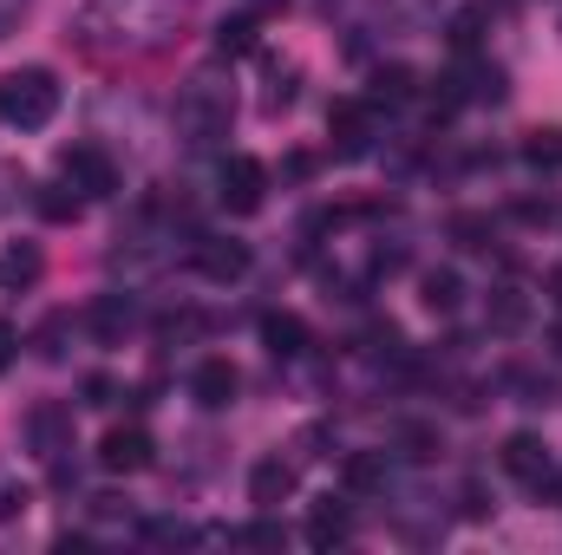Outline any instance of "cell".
Instances as JSON below:
<instances>
[{
  "instance_id": "1",
  "label": "cell",
  "mask_w": 562,
  "mask_h": 555,
  "mask_svg": "<svg viewBox=\"0 0 562 555\" xmlns=\"http://www.w3.org/2000/svg\"><path fill=\"white\" fill-rule=\"evenodd\" d=\"M190 20V0H86L72 20V46L92 59H144L164 53Z\"/></svg>"
},
{
  "instance_id": "2",
  "label": "cell",
  "mask_w": 562,
  "mask_h": 555,
  "mask_svg": "<svg viewBox=\"0 0 562 555\" xmlns=\"http://www.w3.org/2000/svg\"><path fill=\"white\" fill-rule=\"evenodd\" d=\"M236 125V86L216 72H190L177 86V138L190 150H216Z\"/></svg>"
},
{
  "instance_id": "3",
  "label": "cell",
  "mask_w": 562,
  "mask_h": 555,
  "mask_svg": "<svg viewBox=\"0 0 562 555\" xmlns=\"http://www.w3.org/2000/svg\"><path fill=\"white\" fill-rule=\"evenodd\" d=\"M59 99H66V86H59L53 66H13V72H0V125L7 132H46L59 118Z\"/></svg>"
},
{
  "instance_id": "4",
  "label": "cell",
  "mask_w": 562,
  "mask_h": 555,
  "mask_svg": "<svg viewBox=\"0 0 562 555\" xmlns=\"http://www.w3.org/2000/svg\"><path fill=\"white\" fill-rule=\"evenodd\" d=\"M216 203H223L229 216H256V209L269 203V163L249 157V150L223 157V170H216Z\"/></svg>"
},
{
  "instance_id": "5",
  "label": "cell",
  "mask_w": 562,
  "mask_h": 555,
  "mask_svg": "<svg viewBox=\"0 0 562 555\" xmlns=\"http://www.w3.org/2000/svg\"><path fill=\"white\" fill-rule=\"evenodd\" d=\"M497 464H504L524 490H537V497H550V484H557V451H550L537 431H510L504 451H497Z\"/></svg>"
},
{
  "instance_id": "6",
  "label": "cell",
  "mask_w": 562,
  "mask_h": 555,
  "mask_svg": "<svg viewBox=\"0 0 562 555\" xmlns=\"http://www.w3.org/2000/svg\"><path fill=\"white\" fill-rule=\"evenodd\" d=\"M59 177H66L72 190H86V203H99V196L119 190V163H112L105 144H66V150H59Z\"/></svg>"
},
{
  "instance_id": "7",
  "label": "cell",
  "mask_w": 562,
  "mask_h": 555,
  "mask_svg": "<svg viewBox=\"0 0 562 555\" xmlns=\"http://www.w3.org/2000/svg\"><path fill=\"white\" fill-rule=\"evenodd\" d=\"M327 150L340 163H353V157L373 150V99H334L327 105Z\"/></svg>"
},
{
  "instance_id": "8",
  "label": "cell",
  "mask_w": 562,
  "mask_h": 555,
  "mask_svg": "<svg viewBox=\"0 0 562 555\" xmlns=\"http://www.w3.org/2000/svg\"><path fill=\"white\" fill-rule=\"evenodd\" d=\"M190 269L203 281H216V287H229V281L249 275V242H236V236H196L190 242Z\"/></svg>"
},
{
  "instance_id": "9",
  "label": "cell",
  "mask_w": 562,
  "mask_h": 555,
  "mask_svg": "<svg viewBox=\"0 0 562 555\" xmlns=\"http://www.w3.org/2000/svg\"><path fill=\"white\" fill-rule=\"evenodd\" d=\"M294 490H301V464H294V457L269 451V457L249 464V503H256V510H281V503H294Z\"/></svg>"
},
{
  "instance_id": "10",
  "label": "cell",
  "mask_w": 562,
  "mask_h": 555,
  "mask_svg": "<svg viewBox=\"0 0 562 555\" xmlns=\"http://www.w3.org/2000/svg\"><path fill=\"white\" fill-rule=\"evenodd\" d=\"M79 327H86L99 347H119V340L138 327V307H132V294H119V287H112V294H92L86 314H79Z\"/></svg>"
},
{
  "instance_id": "11",
  "label": "cell",
  "mask_w": 562,
  "mask_h": 555,
  "mask_svg": "<svg viewBox=\"0 0 562 555\" xmlns=\"http://www.w3.org/2000/svg\"><path fill=\"white\" fill-rule=\"evenodd\" d=\"M236 393H243L236 360H223V353L196 360V373H190V399H196L203 412H229V406H236Z\"/></svg>"
},
{
  "instance_id": "12",
  "label": "cell",
  "mask_w": 562,
  "mask_h": 555,
  "mask_svg": "<svg viewBox=\"0 0 562 555\" xmlns=\"http://www.w3.org/2000/svg\"><path fill=\"white\" fill-rule=\"evenodd\" d=\"M20 431H26V451H33V457H59V451H72V406L40 399Z\"/></svg>"
},
{
  "instance_id": "13",
  "label": "cell",
  "mask_w": 562,
  "mask_h": 555,
  "mask_svg": "<svg viewBox=\"0 0 562 555\" xmlns=\"http://www.w3.org/2000/svg\"><path fill=\"white\" fill-rule=\"evenodd\" d=\"M150 431L144 424H112L105 438H99V471H112V477H138L144 464H150Z\"/></svg>"
},
{
  "instance_id": "14",
  "label": "cell",
  "mask_w": 562,
  "mask_h": 555,
  "mask_svg": "<svg viewBox=\"0 0 562 555\" xmlns=\"http://www.w3.org/2000/svg\"><path fill=\"white\" fill-rule=\"evenodd\" d=\"M451 92H458L464 105H504V99H510V72H504L497 59H477V53H471V66L451 79Z\"/></svg>"
},
{
  "instance_id": "15",
  "label": "cell",
  "mask_w": 562,
  "mask_h": 555,
  "mask_svg": "<svg viewBox=\"0 0 562 555\" xmlns=\"http://www.w3.org/2000/svg\"><path fill=\"white\" fill-rule=\"evenodd\" d=\"M386 477H393V451H347L340 457V490L347 497H373V490H386Z\"/></svg>"
},
{
  "instance_id": "16",
  "label": "cell",
  "mask_w": 562,
  "mask_h": 555,
  "mask_svg": "<svg viewBox=\"0 0 562 555\" xmlns=\"http://www.w3.org/2000/svg\"><path fill=\"white\" fill-rule=\"evenodd\" d=\"M307 550H340L347 536H353V510H347V497H321L314 510H307Z\"/></svg>"
},
{
  "instance_id": "17",
  "label": "cell",
  "mask_w": 562,
  "mask_h": 555,
  "mask_svg": "<svg viewBox=\"0 0 562 555\" xmlns=\"http://www.w3.org/2000/svg\"><path fill=\"white\" fill-rule=\"evenodd\" d=\"M262 347H269L276 360H301V353L314 347V333H307V320H301L294 307H269V314H262Z\"/></svg>"
},
{
  "instance_id": "18",
  "label": "cell",
  "mask_w": 562,
  "mask_h": 555,
  "mask_svg": "<svg viewBox=\"0 0 562 555\" xmlns=\"http://www.w3.org/2000/svg\"><path fill=\"white\" fill-rule=\"evenodd\" d=\"M484 327H491V333H504V340H510V333H524V327H530V294H524L517 281L491 287V301H484Z\"/></svg>"
},
{
  "instance_id": "19",
  "label": "cell",
  "mask_w": 562,
  "mask_h": 555,
  "mask_svg": "<svg viewBox=\"0 0 562 555\" xmlns=\"http://www.w3.org/2000/svg\"><path fill=\"white\" fill-rule=\"evenodd\" d=\"M294 99H301V66H294V59H276V53H262V112L281 118Z\"/></svg>"
},
{
  "instance_id": "20",
  "label": "cell",
  "mask_w": 562,
  "mask_h": 555,
  "mask_svg": "<svg viewBox=\"0 0 562 555\" xmlns=\"http://www.w3.org/2000/svg\"><path fill=\"white\" fill-rule=\"evenodd\" d=\"M33 209H40L46 223H59V229H66V223H79V216H86V190H72L66 177H59V183H40V190H33Z\"/></svg>"
},
{
  "instance_id": "21",
  "label": "cell",
  "mask_w": 562,
  "mask_h": 555,
  "mask_svg": "<svg viewBox=\"0 0 562 555\" xmlns=\"http://www.w3.org/2000/svg\"><path fill=\"white\" fill-rule=\"evenodd\" d=\"M484 26H491V7H458V13L445 20V46L471 59V53L484 46Z\"/></svg>"
},
{
  "instance_id": "22",
  "label": "cell",
  "mask_w": 562,
  "mask_h": 555,
  "mask_svg": "<svg viewBox=\"0 0 562 555\" xmlns=\"http://www.w3.org/2000/svg\"><path fill=\"white\" fill-rule=\"evenodd\" d=\"M40 275H46L40 242H7V256H0V287H33Z\"/></svg>"
},
{
  "instance_id": "23",
  "label": "cell",
  "mask_w": 562,
  "mask_h": 555,
  "mask_svg": "<svg viewBox=\"0 0 562 555\" xmlns=\"http://www.w3.org/2000/svg\"><path fill=\"white\" fill-rule=\"evenodd\" d=\"M393 444H400V457H413V464H431V457L445 451L438 424H425V418H400V424H393Z\"/></svg>"
},
{
  "instance_id": "24",
  "label": "cell",
  "mask_w": 562,
  "mask_h": 555,
  "mask_svg": "<svg viewBox=\"0 0 562 555\" xmlns=\"http://www.w3.org/2000/svg\"><path fill=\"white\" fill-rule=\"evenodd\" d=\"M419 301L431 314H458V301H464V275L458 269H425L419 275Z\"/></svg>"
},
{
  "instance_id": "25",
  "label": "cell",
  "mask_w": 562,
  "mask_h": 555,
  "mask_svg": "<svg viewBox=\"0 0 562 555\" xmlns=\"http://www.w3.org/2000/svg\"><path fill=\"white\" fill-rule=\"evenodd\" d=\"M413 92H419V72H413V66H380L367 99H373V105H406Z\"/></svg>"
},
{
  "instance_id": "26",
  "label": "cell",
  "mask_w": 562,
  "mask_h": 555,
  "mask_svg": "<svg viewBox=\"0 0 562 555\" xmlns=\"http://www.w3.org/2000/svg\"><path fill=\"white\" fill-rule=\"evenodd\" d=\"M256 26H262L256 13H229V20L216 26V53H223V59H243V53H256Z\"/></svg>"
},
{
  "instance_id": "27",
  "label": "cell",
  "mask_w": 562,
  "mask_h": 555,
  "mask_svg": "<svg viewBox=\"0 0 562 555\" xmlns=\"http://www.w3.org/2000/svg\"><path fill=\"white\" fill-rule=\"evenodd\" d=\"M66 340H72V314L53 307V314L33 327V353H40V360H66Z\"/></svg>"
},
{
  "instance_id": "28",
  "label": "cell",
  "mask_w": 562,
  "mask_h": 555,
  "mask_svg": "<svg viewBox=\"0 0 562 555\" xmlns=\"http://www.w3.org/2000/svg\"><path fill=\"white\" fill-rule=\"evenodd\" d=\"M504 386L517 393V406H550V399H557V380H550V373H537V366H510V373H504Z\"/></svg>"
},
{
  "instance_id": "29",
  "label": "cell",
  "mask_w": 562,
  "mask_h": 555,
  "mask_svg": "<svg viewBox=\"0 0 562 555\" xmlns=\"http://www.w3.org/2000/svg\"><path fill=\"white\" fill-rule=\"evenodd\" d=\"M524 163H530V170H562V125L524 132Z\"/></svg>"
},
{
  "instance_id": "30",
  "label": "cell",
  "mask_w": 562,
  "mask_h": 555,
  "mask_svg": "<svg viewBox=\"0 0 562 555\" xmlns=\"http://www.w3.org/2000/svg\"><path fill=\"white\" fill-rule=\"evenodd\" d=\"M229 543H249V550H281V543H288V530L276 523V510H262L249 530H229Z\"/></svg>"
},
{
  "instance_id": "31",
  "label": "cell",
  "mask_w": 562,
  "mask_h": 555,
  "mask_svg": "<svg viewBox=\"0 0 562 555\" xmlns=\"http://www.w3.org/2000/svg\"><path fill=\"white\" fill-rule=\"evenodd\" d=\"M314 457H334V424H301L294 431V464H314Z\"/></svg>"
},
{
  "instance_id": "32",
  "label": "cell",
  "mask_w": 562,
  "mask_h": 555,
  "mask_svg": "<svg viewBox=\"0 0 562 555\" xmlns=\"http://www.w3.org/2000/svg\"><path fill=\"white\" fill-rule=\"evenodd\" d=\"M451 242L458 249H491V216H471V209L451 216Z\"/></svg>"
},
{
  "instance_id": "33",
  "label": "cell",
  "mask_w": 562,
  "mask_h": 555,
  "mask_svg": "<svg viewBox=\"0 0 562 555\" xmlns=\"http://www.w3.org/2000/svg\"><path fill=\"white\" fill-rule=\"evenodd\" d=\"M458 510H464V517H471V523H484V517H491V510H497V497H491V490H484V484H477V477H471V484H464V490H458Z\"/></svg>"
},
{
  "instance_id": "34",
  "label": "cell",
  "mask_w": 562,
  "mask_h": 555,
  "mask_svg": "<svg viewBox=\"0 0 562 555\" xmlns=\"http://www.w3.org/2000/svg\"><path fill=\"white\" fill-rule=\"evenodd\" d=\"M26 503H33V490H26V484H13V477H0V523H20V517H26Z\"/></svg>"
},
{
  "instance_id": "35",
  "label": "cell",
  "mask_w": 562,
  "mask_h": 555,
  "mask_svg": "<svg viewBox=\"0 0 562 555\" xmlns=\"http://www.w3.org/2000/svg\"><path fill=\"white\" fill-rule=\"evenodd\" d=\"M79 393H86V399H79V406H92V412H105V406H112V399H119V380H112V373H92V380H86V386H79Z\"/></svg>"
},
{
  "instance_id": "36",
  "label": "cell",
  "mask_w": 562,
  "mask_h": 555,
  "mask_svg": "<svg viewBox=\"0 0 562 555\" xmlns=\"http://www.w3.org/2000/svg\"><path fill=\"white\" fill-rule=\"evenodd\" d=\"M33 20V0H0V39H13Z\"/></svg>"
},
{
  "instance_id": "37",
  "label": "cell",
  "mask_w": 562,
  "mask_h": 555,
  "mask_svg": "<svg viewBox=\"0 0 562 555\" xmlns=\"http://www.w3.org/2000/svg\"><path fill=\"white\" fill-rule=\"evenodd\" d=\"M510 216H517V223H557V203H550V196H543V203L524 196V203H510Z\"/></svg>"
},
{
  "instance_id": "38",
  "label": "cell",
  "mask_w": 562,
  "mask_h": 555,
  "mask_svg": "<svg viewBox=\"0 0 562 555\" xmlns=\"http://www.w3.org/2000/svg\"><path fill=\"white\" fill-rule=\"evenodd\" d=\"M144 536H150V543H196L190 523H144Z\"/></svg>"
},
{
  "instance_id": "39",
  "label": "cell",
  "mask_w": 562,
  "mask_h": 555,
  "mask_svg": "<svg viewBox=\"0 0 562 555\" xmlns=\"http://www.w3.org/2000/svg\"><path fill=\"white\" fill-rule=\"evenodd\" d=\"M13 360H20V327H13V320H0V373H7Z\"/></svg>"
},
{
  "instance_id": "40",
  "label": "cell",
  "mask_w": 562,
  "mask_h": 555,
  "mask_svg": "<svg viewBox=\"0 0 562 555\" xmlns=\"http://www.w3.org/2000/svg\"><path fill=\"white\" fill-rule=\"evenodd\" d=\"M269 7H281V0H249V13H256V20H262V13H269Z\"/></svg>"
},
{
  "instance_id": "41",
  "label": "cell",
  "mask_w": 562,
  "mask_h": 555,
  "mask_svg": "<svg viewBox=\"0 0 562 555\" xmlns=\"http://www.w3.org/2000/svg\"><path fill=\"white\" fill-rule=\"evenodd\" d=\"M550 301H557V307H562V269H557V275H550Z\"/></svg>"
},
{
  "instance_id": "42",
  "label": "cell",
  "mask_w": 562,
  "mask_h": 555,
  "mask_svg": "<svg viewBox=\"0 0 562 555\" xmlns=\"http://www.w3.org/2000/svg\"><path fill=\"white\" fill-rule=\"evenodd\" d=\"M557 353H562V320H557Z\"/></svg>"
},
{
  "instance_id": "43",
  "label": "cell",
  "mask_w": 562,
  "mask_h": 555,
  "mask_svg": "<svg viewBox=\"0 0 562 555\" xmlns=\"http://www.w3.org/2000/svg\"><path fill=\"white\" fill-rule=\"evenodd\" d=\"M504 7H510V0H504Z\"/></svg>"
}]
</instances>
